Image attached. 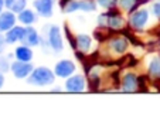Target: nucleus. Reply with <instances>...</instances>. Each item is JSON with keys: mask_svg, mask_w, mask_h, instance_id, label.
Here are the masks:
<instances>
[{"mask_svg": "<svg viewBox=\"0 0 160 139\" xmlns=\"http://www.w3.org/2000/svg\"><path fill=\"white\" fill-rule=\"evenodd\" d=\"M26 9V0H16V3L13 4L12 12L13 13H20Z\"/></svg>", "mask_w": 160, "mask_h": 139, "instance_id": "aec40b11", "label": "nucleus"}, {"mask_svg": "<svg viewBox=\"0 0 160 139\" xmlns=\"http://www.w3.org/2000/svg\"><path fill=\"white\" fill-rule=\"evenodd\" d=\"M3 7H4V0H0V13H2Z\"/></svg>", "mask_w": 160, "mask_h": 139, "instance_id": "bb28decb", "label": "nucleus"}, {"mask_svg": "<svg viewBox=\"0 0 160 139\" xmlns=\"http://www.w3.org/2000/svg\"><path fill=\"white\" fill-rule=\"evenodd\" d=\"M128 40L122 36H118V37H113V39L109 40V49L112 50L113 53L116 54H123L128 49Z\"/></svg>", "mask_w": 160, "mask_h": 139, "instance_id": "1a4fd4ad", "label": "nucleus"}, {"mask_svg": "<svg viewBox=\"0 0 160 139\" xmlns=\"http://www.w3.org/2000/svg\"><path fill=\"white\" fill-rule=\"evenodd\" d=\"M24 33H26V28L14 26V27H12L9 31H6V36H4L6 37V43L7 44H14V43H17V41H21Z\"/></svg>", "mask_w": 160, "mask_h": 139, "instance_id": "9b49d317", "label": "nucleus"}, {"mask_svg": "<svg viewBox=\"0 0 160 139\" xmlns=\"http://www.w3.org/2000/svg\"><path fill=\"white\" fill-rule=\"evenodd\" d=\"M10 63L6 57H0V73H7L10 68Z\"/></svg>", "mask_w": 160, "mask_h": 139, "instance_id": "412c9836", "label": "nucleus"}, {"mask_svg": "<svg viewBox=\"0 0 160 139\" xmlns=\"http://www.w3.org/2000/svg\"><path fill=\"white\" fill-rule=\"evenodd\" d=\"M16 24V16L13 12H2L0 13V33H6Z\"/></svg>", "mask_w": 160, "mask_h": 139, "instance_id": "0eeeda50", "label": "nucleus"}, {"mask_svg": "<svg viewBox=\"0 0 160 139\" xmlns=\"http://www.w3.org/2000/svg\"><path fill=\"white\" fill-rule=\"evenodd\" d=\"M149 74L152 77H160V58L152 60L150 65H149Z\"/></svg>", "mask_w": 160, "mask_h": 139, "instance_id": "a211bd4d", "label": "nucleus"}, {"mask_svg": "<svg viewBox=\"0 0 160 139\" xmlns=\"http://www.w3.org/2000/svg\"><path fill=\"white\" fill-rule=\"evenodd\" d=\"M52 81H54V74L47 67H38L34 71H31L30 77H28V84L38 85V87L52 84Z\"/></svg>", "mask_w": 160, "mask_h": 139, "instance_id": "f257e3e1", "label": "nucleus"}, {"mask_svg": "<svg viewBox=\"0 0 160 139\" xmlns=\"http://www.w3.org/2000/svg\"><path fill=\"white\" fill-rule=\"evenodd\" d=\"M4 44H6V37H3L0 34V53L4 50Z\"/></svg>", "mask_w": 160, "mask_h": 139, "instance_id": "393cba45", "label": "nucleus"}, {"mask_svg": "<svg viewBox=\"0 0 160 139\" xmlns=\"http://www.w3.org/2000/svg\"><path fill=\"white\" fill-rule=\"evenodd\" d=\"M48 43L54 51L60 53L62 50V39H61L60 34V28L55 27V26H52L48 31Z\"/></svg>", "mask_w": 160, "mask_h": 139, "instance_id": "423d86ee", "label": "nucleus"}, {"mask_svg": "<svg viewBox=\"0 0 160 139\" xmlns=\"http://www.w3.org/2000/svg\"><path fill=\"white\" fill-rule=\"evenodd\" d=\"M14 3H16V0H4V7L12 10V7H13V4Z\"/></svg>", "mask_w": 160, "mask_h": 139, "instance_id": "b1692460", "label": "nucleus"}, {"mask_svg": "<svg viewBox=\"0 0 160 139\" xmlns=\"http://www.w3.org/2000/svg\"><path fill=\"white\" fill-rule=\"evenodd\" d=\"M18 20L23 23V24H33L34 21L37 20V16L34 12L31 10H23V12L18 13Z\"/></svg>", "mask_w": 160, "mask_h": 139, "instance_id": "dca6fc26", "label": "nucleus"}, {"mask_svg": "<svg viewBox=\"0 0 160 139\" xmlns=\"http://www.w3.org/2000/svg\"><path fill=\"white\" fill-rule=\"evenodd\" d=\"M138 2H139V0H118L119 6H121L123 10H128V12L132 10V9H135V7L139 4Z\"/></svg>", "mask_w": 160, "mask_h": 139, "instance_id": "6ab92c4d", "label": "nucleus"}, {"mask_svg": "<svg viewBox=\"0 0 160 139\" xmlns=\"http://www.w3.org/2000/svg\"><path fill=\"white\" fill-rule=\"evenodd\" d=\"M55 74L58 77H62V78H67L74 74L75 71V65H74L72 61H68V60H62L60 63L55 64V68H54Z\"/></svg>", "mask_w": 160, "mask_h": 139, "instance_id": "39448f33", "label": "nucleus"}, {"mask_svg": "<svg viewBox=\"0 0 160 139\" xmlns=\"http://www.w3.org/2000/svg\"><path fill=\"white\" fill-rule=\"evenodd\" d=\"M159 45H160V40H159Z\"/></svg>", "mask_w": 160, "mask_h": 139, "instance_id": "cd10ccee", "label": "nucleus"}, {"mask_svg": "<svg viewBox=\"0 0 160 139\" xmlns=\"http://www.w3.org/2000/svg\"><path fill=\"white\" fill-rule=\"evenodd\" d=\"M84 88H85V81H84V77L81 75H74L67 80L65 82V90L71 91V92H79Z\"/></svg>", "mask_w": 160, "mask_h": 139, "instance_id": "9d476101", "label": "nucleus"}, {"mask_svg": "<svg viewBox=\"0 0 160 139\" xmlns=\"http://www.w3.org/2000/svg\"><path fill=\"white\" fill-rule=\"evenodd\" d=\"M14 55L17 60L20 61H27V63H30L31 57H33V53H31V50L28 49V45H20V47H17L14 51Z\"/></svg>", "mask_w": 160, "mask_h": 139, "instance_id": "2eb2a0df", "label": "nucleus"}, {"mask_svg": "<svg viewBox=\"0 0 160 139\" xmlns=\"http://www.w3.org/2000/svg\"><path fill=\"white\" fill-rule=\"evenodd\" d=\"M153 13L156 14V17L160 18V2L154 3V6H153Z\"/></svg>", "mask_w": 160, "mask_h": 139, "instance_id": "5701e85b", "label": "nucleus"}, {"mask_svg": "<svg viewBox=\"0 0 160 139\" xmlns=\"http://www.w3.org/2000/svg\"><path fill=\"white\" fill-rule=\"evenodd\" d=\"M97 4L92 0H68L64 7V12L72 13L75 10H85V12H92L95 10Z\"/></svg>", "mask_w": 160, "mask_h": 139, "instance_id": "f03ea898", "label": "nucleus"}, {"mask_svg": "<svg viewBox=\"0 0 160 139\" xmlns=\"http://www.w3.org/2000/svg\"><path fill=\"white\" fill-rule=\"evenodd\" d=\"M10 68H12V73L16 78H26V77H28L31 74V71H33V65H31L30 63H27V61H20V60L14 61Z\"/></svg>", "mask_w": 160, "mask_h": 139, "instance_id": "7ed1b4c3", "label": "nucleus"}, {"mask_svg": "<svg viewBox=\"0 0 160 139\" xmlns=\"http://www.w3.org/2000/svg\"><path fill=\"white\" fill-rule=\"evenodd\" d=\"M52 3H54V0H36L34 7L41 16L50 17L52 14Z\"/></svg>", "mask_w": 160, "mask_h": 139, "instance_id": "f8f14e48", "label": "nucleus"}, {"mask_svg": "<svg viewBox=\"0 0 160 139\" xmlns=\"http://www.w3.org/2000/svg\"><path fill=\"white\" fill-rule=\"evenodd\" d=\"M21 43L24 45H28V47H30V45H37L40 43V37L33 27H27L26 28L24 36L21 39Z\"/></svg>", "mask_w": 160, "mask_h": 139, "instance_id": "ddd939ff", "label": "nucleus"}, {"mask_svg": "<svg viewBox=\"0 0 160 139\" xmlns=\"http://www.w3.org/2000/svg\"><path fill=\"white\" fill-rule=\"evenodd\" d=\"M97 2L105 9H111V7H113L116 4V0H97Z\"/></svg>", "mask_w": 160, "mask_h": 139, "instance_id": "4be33fe9", "label": "nucleus"}, {"mask_svg": "<svg viewBox=\"0 0 160 139\" xmlns=\"http://www.w3.org/2000/svg\"><path fill=\"white\" fill-rule=\"evenodd\" d=\"M149 20V12L146 9H140V10H136L135 13H132L130 16V26L136 30H140V28L145 27V24L148 23Z\"/></svg>", "mask_w": 160, "mask_h": 139, "instance_id": "20e7f679", "label": "nucleus"}, {"mask_svg": "<svg viewBox=\"0 0 160 139\" xmlns=\"http://www.w3.org/2000/svg\"><path fill=\"white\" fill-rule=\"evenodd\" d=\"M77 47L81 51H88L91 47V37L87 34H79L77 36Z\"/></svg>", "mask_w": 160, "mask_h": 139, "instance_id": "f3484780", "label": "nucleus"}, {"mask_svg": "<svg viewBox=\"0 0 160 139\" xmlns=\"http://www.w3.org/2000/svg\"><path fill=\"white\" fill-rule=\"evenodd\" d=\"M3 84H4V77H3V73H0V90L3 88Z\"/></svg>", "mask_w": 160, "mask_h": 139, "instance_id": "a878e982", "label": "nucleus"}, {"mask_svg": "<svg viewBox=\"0 0 160 139\" xmlns=\"http://www.w3.org/2000/svg\"><path fill=\"white\" fill-rule=\"evenodd\" d=\"M139 87V81H138V77L135 74H126V75L122 78L121 82V88L125 92H135Z\"/></svg>", "mask_w": 160, "mask_h": 139, "instance_id": "6e6552de", "label": "nucleus"}, {"mask_svg": "<svg viewBox=\"0 0 160 139\" xmlns=\"http://www.w3.org/2000/svg\"><path fill=\"white\" fill-rule=\"evenodd\" d=\"M106 26H109L113 30H119L123 27V18L118 13H108L106 14Z\"/></svg>", "mask_w": 160, "mask_h": 139, "instance_id": "4468645a", "label": "nucleus"}]
</instances>
